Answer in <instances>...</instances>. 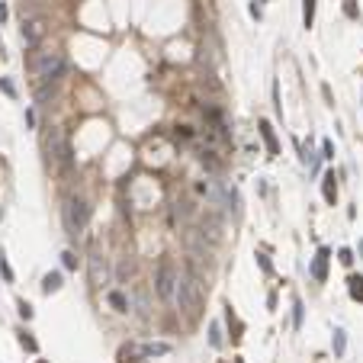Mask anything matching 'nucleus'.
Instances as JSON below:
<instances>
[{
    "instance_id": "1",
    "label": "nucleus",
    "mask_w": 363,
    "mask_h": 363,
    "mask_svg": "<svg viewBox=\"0 0 363 363\" xmlns=\"http://www.w3.org/2000/svg\"><path fill=\"white\" fill-rule=\"evenodd\" d=\"M203 299H206V283H203V276L190 267L186 273H180L177 289H174V302H177V308L186 318H196L199 308H203Z\"/></svg>"
},
{
    "instance_id": "2",
    "label": "nucleus",
    "mask_w": 363,
    "mask_h": 363,
    "mask_svg": "<svg viewBox=\"0 0 363 363\" xmlns=\"http://www.w3.org/2000/svg\"><path fill=\"white\" fill-rule=\"evenodd\" d=\"M61 222H64V232L71 238H81L87 232V222H90V206L84 196H68L61 206Z\"/></svg>"
},
{
    "instance_id": "3",
    "label": "nucleus",
    "mask_w": 363,
    "mask_h": 363,
    "mask_svg": "<svg viewBox=\"0 0 363 363\" xmlns=\"http://www.w3.org/2000/svg\"><path fill=\"white\" fill-rule=\"evenodd\" d=\"M45 148H48V164L58 167V171H68L71 167V142L68 135H64V129H58V125H52L45 135Z\"/></svg>"
},
{
    "instance_id": "4",
    "label": "nucleus",
    "mask_w": 363,
    "mask_h": 363,
    "mask_svg": "<svg viewBox=\"0 0 363 363\" xmlns=\"http://www.w3.org/2000/svg\"><path fill=\"white\" fill-rule=\"evenodd\" d=\"M29 68L35 71L39 84H55L64 71V58L58 52H42V55H32L29 58Z\"/></svg>"
},
{
    "instance_id": "5",
    "label": "nucleus",
    "mask_w": 363,
    "mask_h": 363,
    "mask_svg": "<svg viewBox=\"0 0 363 363\" xmlns=\"http://www.w3.org/2000/svg\"><path fill=\"white\" fill-rule=\"evenodd\" d=\"M177 280H180L177 267L164 257V261L158 264V273H154V293H158L164 302H171L174 299V289H177Z\"/></svg>"
},
{
    "instance_id": "6",
    "label": "nucleus",
    "mask_w": 363,
    "mask_h": 363,
    "mask_svg": "<svg viewBox=\"0 0 363 363\" xmlns=\"http://www.w3.org/2000/svg\"><path fill=\"white\" fill-rule=\"evenodd\" d=\"M87 273H90V283H93V286H106V283H110V264H106V257H103L100 247H90Z\"/></svg>"
},
{
    "instance_id": "7",
    "label": "nucleus",
    "mask_w": 363,
    "mask_h": 363,
    "mask_svg": "<svg viewBox=\"0 0 363 363\" xmlns=\"http://www.w3.org/2000/svg\"><path fill=\"white\" fill-rule=\"evenodd\" d=\"M199 235H203L209 244H219V241H222V215L215 212V209H209V212L203 215V222H199Z\"/></svg>"
},
{
    "instance_id": "8",
    "label": "nucleus",
    "mask_w": 363,
    "mask_h": 363,
    "mask_svg": "<svg viewBox=\"0 0 363 363\" xmlns=\"http://www.w3.org/2000/svg\"><path fill=\"white\" fill-rule=\"evenodd\" d=\"M42 39H45V23L42 20H26L23 23V42H26V45H39Z\"/></svg>"
},
{
    "instance_id": "9",
    "label": "nucleus",
    "mask_w": 363,
    "mask_h": 363,
    "mask_svg": "<svg viewBox=\"0 0 363 363\" xmlns=\"http://www.w3.org/2000/svg\"><path fill=\"white\" fill-rule=\"evenodd\" d=\"M132 296H135V315L142 318H148L151 315V299H148V286L145 283H135V289H132Z\"/></svg>"
},
{
    "instance_id": "10",
    "label": "nucleus",
    "mask_w": 363,
    "mask_h": 363,
    "mask_svg": "<svg viewBox=\"0 0 363 363\" xmlns=\"http://www.w3.org/2000/svg\"><path fill=\"white\" fill-rule=\"evenodd\" d=\"M328 257H331L328 247H318L315 261H312V280H318V283L328 280Z\"/></svg>"
},
{
    "instance_id": "11",
    "label": "nucleus",
    "mask_w": 363,
    "mask_h": 363,
    "mask_svg": "<svg viewBox=\"0 0 363 363\" xmlns=\"http://www.w3.org/2000/svg\"><path fill=\"white\" fill-rule=\"evenodd\" d=\"M106 299H110V305H113V312H129L132 308V302H129V296L122 293V289H110L106 293Z\"/></svg>"
},
{
    "instance_id": "12",
    "label": "nucleus",
    "mask_w": 363,
    "mask_h": 363,
    "mask_svg": "<svg viewBox=\"0 0 363 363\" xmlns=\"http://www.w3.org/2000/svg\"><path fill=\"white\" fill-rule=\"evenodd\" d=\"M167 354H171V344L164 341H151L142 347V357H167Z\"/></svg>"
},
{
    "instance_id": "13",
    "label": "nucleus",
    "mask_w": 363,
    "mask_h": 363,
    "mask_svg": "<svg viewBox=\"0 0 363 363\" xmlns=\"http://www.w3.org/2000/svg\"><path fill=\"white\" fill-rule=\"evenodd\" d=\"M261 135H264V142H267V151H270V154H276L280 145H276V135H273V129H270L267 119H261Z\"/></svg>"
},
{
    "instance_id": "14",
    "label": "nucleus",
    "mask_w": 363,
    "mask_h": 363,
    "mask_svg": "<svg viewBox=\"0 0 363 363\" xmlns=\"http://www.w3.org/2000/svg\"><path fill=\"white\" fill-rule=\"evenodd\" d=\"M322 193H325V203H331V206H334V199H337L334 174H325V180H322Z\"/></svg>"
},
{
    "instance_id": "15",
    "label": "nucleus",
    "mask_w": 363,
    "mask_h": 363,
    "mask_svg": "<svg viewBox=\"0 0 363 363\" xmlns=\"http://www.w3.org/2000/svg\"><path fill=\"white\" fill-rule=\"evenodd\" d=\"M174 212H177L183 222H190L193 215H196V206H193L190 199H177V206H174Z\"/></svg>"
},
{
    "instance_id": "16",
    "label": "nucleus",
    "mask_w": 363,
    "mask_h": 363,
    "mask_svg": "<svg viewBox=\"0 0 363 363\" xmlns=\"http://www.w3.org/2000/svg\"><path fill=\"white\" fill-rule=\"evenodd\" d=\"M61 289V273H48L42 280V293H58Z\"/></svg>"
},
{
    "instance_id": "17",
    "label": "nucleus",
    "mask_w": 363,
    "mask_h": 363,
    "mask_svg": "<svg viewBox=\"0 0 363 363\" xmlns=\"http://www.w3.org/2000/svg\"><path fill=\"white\" fill-rule=\"evenodd\" d=\"M119 363H145V360L138 357L135 347H122V350H119Z\"/></svg>"
},
{
    "instance_id": "18",
    "label": "nucleus",
    "mask_w": 363,
    "mask_h": 363,
    "mask_svg": "<svg viewBox=\"0 0 363 363\" xmlns=\"http://www.w3.org/2000/svg\"><path fill=\"white\" fill-rule=\"evenodd\" d=\"M350 296H354L357 302H363V276H350Z\"/></svg>"
},
{
    "instance_id": "19",
    "label": "nucleus",
    "mask_w": 363,
    "mask_h": 363,
    "mask_svg": "<svg viewBox=\"0 0 363 363\" xmlns=\"http://www.w3.org/2000/svg\"><path fill=\"white\" fill-rule=\"evenodd\" d=\"M209 344H212V347H222V328L219 325H209Z\"/></svg>"
},
{
    "instance_id": "20",
    "label": "nucleus",
    "mask_w": 363,
    "mask_h": 363,
    "mask_svg": "<svg viewBox=\"0 0 363 363\" xmlns=\"http://www.w3.org/2000/svg\"><path fill=\"white\" fill-rule=\"evenodd\" d=\"M129 276H132V261L125 257V261L119 264V283H129Z\"/></svg>"
},
{
    "instance_id": "21",
    "label": "nucleus",
    "mask_w": 363,
    "mask_h": 363,
    "mask_svg": "<svg viewBox=\"0 0 363 363\" xmlns=\"http://www.w3.org/2000/svg\"><path fill=\"white\" fill-rule=\"evenodd\" d=\"M61 261H64V267H68V270H74V267H77V257H74V251H64V254H61Z\"/></svg>"
},
{
    "instance_id": "22",
    "label": "nucleus",
    "mask_w": 363,
    "mask_h": 363,
    "mask_svg": "<svg viewBox=\"0 0 363 363\" xmlns=\"http://www.w3.org/2000/svg\"><path fill=\"white\" fill-rule=\"evenodd\" d=\"M312 16H315V0H305V26H312Z\"/></svg>"
},
{
    "instance_id": "23",
    "label": "nucleus",
    "mask_w": 363,
    "mask_h": 363,
    "mask_svg": "<svg viewBox=\"0 0 363 363\" xmlns=\"http://www.w3.org/2000/svg\"><path fill=\"white\" fill-rule=\"evenodd\" d=\"M334 350L344 354V331H334Z\"/></svg>"
},
{
    "instance_id": "24",
    "label": "nucleus",
    "mask_w": 363,
    "mask_h": 363,
    "mask_svg": "<svg viewBox=\"0 0 363 363\" xmlns=\"http://www.w3.org/2000/svg\"><path fill=\"white\" fill-rule=\"evenodd\" d=\"M0 270H3V276H7V283H13V270H10V264L0 257Z\"/></svg>"
},
{
    "instance_id": "25",
    "label": "nucleus",
    "mask_w": 363,
    "mask_h": 363,
    "mask_svg": "<svg viewBox=\"0 0 363 363\" xmlns=\"http://www.w3.org/2000/svg\"><path fill=\"white\" fill-rule=\"evenodd\" d=\"M20 315L23 318H32V305H29V302H20Z\"/></svg>"
},
{
    "instance_id": "26",
    "label": "nucleus",
    "mask_w": 363,
    "mask_h": 363,
    "mask_svg": "<svg viewBox=\"0 0 363 363\" xmlns=\"http://www.w3.org/2000/svg\"><path fill=\"white\" fill-rule=\"evenodd\" d=\"M337 257H341V264H354V254H350V251H347V247H344V251H341V254H337Z\"/></svg>"
},
{
    "instance_id": "27",
    "label": "nucleus",
    "mask_w": 363,
    "mask_h": 363,
    "mask_svg": "<svg viewBox=\"0 0 363 363\" xmlns=\"http://www.w3.org/2000/svg\"><path fill=\"white\" fill-rule=\"evenodd\" d=\"M0 87H3V93H10V96H16V87L10 81H0Z\"/></svg>"
},
{
    "instance_id": "28",
    "label": "nucleus",
    "mask_w": 363,
    "mask_h": 363,
    "mask_svg": "<svg viewBox=\"0 0 363 363\" xmlns=\"http://www.w3.org/2000/svg\"><path fill=\"white\" fill-rule=\"evenodd\" d=\"M20 341H23V344H26V347H29V350H35V347H39V344H35V341H32V337H26V334H23V337H20Z\"/></svg>"
}]
</instances>
